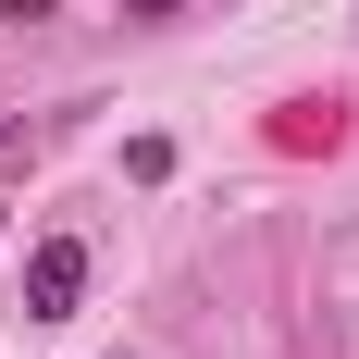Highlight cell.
<instances>
[{"instance_id": "cell-3", "label": "cell", "mask_w": 359, "mask_h": 359, "mask_svg": "<svg viewBox=\"0 0 359 359\" xmlns=\"http://www.w3.org/2000/svg\"><path fill=\"white\" fill-rule=\"evenodd\" d=\"M37 13H50V0H0V25H37Z\"/></svg>"}, {"instance_id": "cell-2", "label": "cell", "mask_w": 359, "mask_h": 359, "mask_svg": "<svg viewBox=\"0 0 359 359\" xmlns=\"http://www.w3.org/2000/svg\"><path fill=\"white\" fill-rule=\"evenodd\" d=\"M174 13H186V0H124V25H174Z\"/></svg>"}, {"instance_id": "cell-1", "label": "cell", "mask_w": 359, "mask_h": 359, "mask_svg": "<svg viewBox=\"0 0 359 359\" xmlns=\"http://www.w3.org/2000/svg\"><path fill=\"white\" fill-rule=\"evenodd\" d=\"M87 310V236H37L25 248V323H74Z\"/></svg>"}]
</instances>
